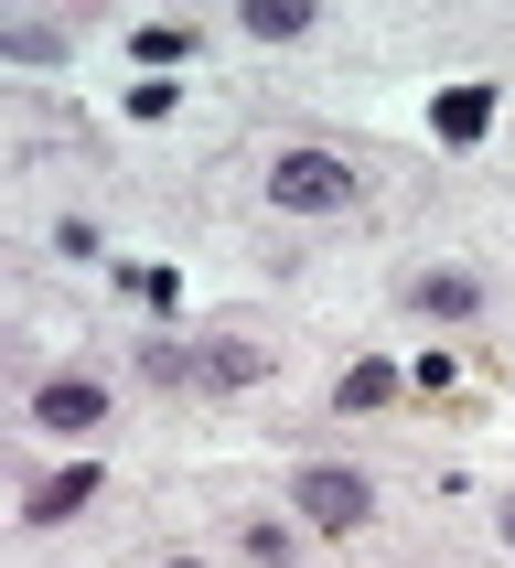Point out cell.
Instances as JSON below:
<instances>
[{"label": "cell", "mask_w": 515, "mask_h": 568, "mask_svg": "<svg viewBox=\"0 0 515 568\" xmlns=\"http://www.w3.org/2000/svg\"><path fill=\"white\" fill-rule=\"evenodd\" d=\"M258 193H269L280 215H344L354 172H344V151H312V140H301V151H280L269 172H258Z\"/></svg>", "instance_id": "cell-1"}, {"label": "cell", "mask_w": 515, "mask_h": 568, "mask_svg": "<svg viewBox=\"0 0 515 568\" xmlns=\"http://www.w3.org/2000/svg\"><path fill=\"white\" fill-rule=\"evenodd\" d=\"M290 505L312 515L322 537H354V526L376 515V483H365V473H344V462H301V473H290Z\"/></svg>", "instance_id": "cell-2"}, {"label": "cell", "mask_w": 515, "mask_h": 568, "mask_svg": "<svg viewBox=\"0 0 515 568\" xmlns=\"http://www.w3.org/2000/svg\"><path fill=\"white\" fill-rule=\"evenodd\" d=\"M32 418H43L54 440H87L97 418H108V386H97V376H43V386H32Z\"/></svg>", "instance_id": "cell-3"}, {"label": "cell", "mask_w": 515, "mask_h": 568, "mask_svg": "<svg viewBox=\"0 0 515 568\" xmlns=\"http://www.w3.org/2000/svg\"><path fill=\"white\" fill-rule=\"evenodd\" d=\"M97 483H108V473H97V462H64V473H43V483H32V526H64V515H87L97 505Z\"/></svg>", "instance_id": "cell-4"}, {"label": "cell", "mask_w": 515, "mask_h": 568, "mask_svg": "<svg viewBox=\"0 0 515 568\" xmlns=\"http://www.w3.org/2000/svg\"><path fill=\"white\" fill-rule=\"evenodd\" d=\"M408 312L462 322V312H483V280H473V268H418V280H408Z\"/></svg>", "instance_id": "cell-5"}, {"label": "cell", "mask_w": 515, "mask_h": 568, "mask_svg": "<svg viewBox=\"0 0 515 568\" xmlns=\"http://www.w3.org/2000/svg\"><path fill=\"white\" fill-rule=\"evenodd\" d=\"M430 129H441L451 151H473L483 129H494V87H451V97H441V108H430Z\"/></svg>", "instance_id": "cell-6"}, {"label": "cell", "mask_w": 515, "mask_h": 568, "mask_svg": "<svg viewBox=\"0 0 515 568\" xmlns=\"http://www.w3.org/2000/svg\"><path fill=\"white\" fill-rule=\"evenodd\" d=\"M269 376V344H236V333H215V344L193 354V386H248Z\"/></svg>", "instance_id": "cell-7"}, {"label": "cell", "mask_w": 515, "mask_h": 568, "mask_svg": "<svg viewBox=\"0 0 515 568\" xmlns=\"http://www.w3.org/2000/svg\"><path fill=\"white\" fill-rule=\"evenodd\" d=\"M129 54H140V64H193V32L183 22H140V32H129Z\"/></svg>", "instance_id": "cell-8"}, {"label": "cell", "mask_w": 515, "mask_h": 568, "mask_svg": "<svg viewBox=\"0 0 515 568\" xmlns=\"http://www.w3.org/2000/svg\"><path fill=\"white\" fill-rule=\"evenodd\" d=\"M248 32L258 43H290V32H312V11L301 0H248Z\"/></svg>", "instance_id": "cell-9"}, {"label": "cell", "mask_w": 515, "mask_h": 568, "mask_svg": "<svg viewBox=\"0 0 515 568\" xmlns=\"http://www.w3.org/2000/svg\"><path fill=\"white\" fill-rule=\"evenodd\" d=\"M0 54H11V64H54V54H64V32L22 22V32H0Z\"/></svg>", "instance_id": "cell-10"}, {"label": "cell", "mask_w": 515, "mask_h": 568, "mask_svg": "<svg viewBox=\"0 0 515 568\" xmlns=\"http://www.w3.org/2000/svg\"><path fill=\"white\" fill-rule=\"evenodd\" d=\"M376 397H397V365H354V376H344V408H376Z\"/></svg>", "instance_id": "cell-11"}, {"label": "cell", "mask_w": 515, "mask_h": 568, "mask_svg": "<svg viewBox=\"0 0 515 568\" xmlns=\"http://www.w3.org/2000/svg\"><path fill=\"white\" fill-rule=\"evenodd\" d=\"M248 558H258V568H290V537H280V526H258V515H248Z\"/></svg>", "instance_id": "cell-12"}, {"label": "cell", "mask_w": 515, "mask_h": 568, "mask_svg": "<svg viewBox=\"0 0 515 568\" xmlns=\"http://www.w3.org/2000/svg\"><path fill=\"white\" fill-rule=\"evenodd\" d=\"M172 568H204V558H172Z\"/></svg>", "instance_id": "cell-13"}, {"label": "cell", "mask_w": 515, "mask_h": 568, "mask_svg": "<svg viewBox=\"0 0 515 568\" xmlns=\"http://www.w3.org/2000/svg\"><path fill=\"white\" fill-rule=\"evenodd\" d=\"M505 547H515V515H505Z\"/></svg>", "instance_id": "cell-14"}]
</instances>
